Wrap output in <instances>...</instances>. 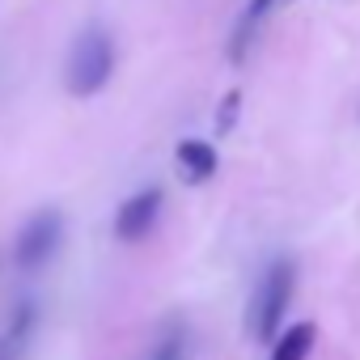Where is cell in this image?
<instances>
[{"label":"cell","instance_id":"cell-1","mask_svg":"<svg viewBox=\"0 0 360 360\" xmlns=\"http://www.w3.org/2000/svg\"><path fill=\"white\" fill-rule=\"evenodd\" d=\"M110 72H115V39L102 30V26H85L68 51V64H64V85L72 98H94L110 85Z\"/></svg>","mask_w":360,"mask_h":360},{"label":"cell","instance_id":"cell-2","mask_svg":"<svg viewBox=\"0 0 360 360\" xmlns=\"http://www.w3.org/2000/svg\"><path fill=\"white\" fill-rule=\"evenodd\" d=\"M64 242V212L60 208H39L22 229H18V242H13V263L18 271H39L43 263H51V255L60 250Z\"/></svg>","mask_w":360,"mask_h":360},{"label":"cell","instance_id":"cell-3","mask_svg":"<svg viewBox=\"0 0 360 360\" xmlns=\"http://www.w3.org/2000/svg\"><path fill=\"white\" fill-rule=\"evenodd\" d=\"M292 280H297L292 263L280 259V263L267 267V276L259 284V297H255V309H250V330L263 343H271L276 330H280V322H284V309H288V297H292Z\"/></svg>","mask_w":360,"mask_h":360},{"label":"cell","instance_id":"cell-4","mask_svg":"<svg viewBox=\"0 0 360 360\" xmlns=\"http://www.w3.org/2000/svg\"><path fill=\"white\" fill-rule=\"evenodd\" d=\"M161 204H165L161 187H144V191L127 195L115 212V238L119 242H144L153 233V225L161 221Z\"/></svg>","mask_w":360,"mask_h":360},{"label":"cell","instance_id":"cell-5","mask_svg":"<svg viewBox=\"0 0 360 360\" xmlns=\"http://www.w3.org/2000/svg\"><path fill=\"white\" fill-rule=\"evenodd\" d=\"M34 326H39V305L26 297V301H18V305H13L9 326L0 330V360H22V356H26V347H30Z\"/></svg>","mask_w":360,"mask_h":360},{"label":"cell","instance_id":"cell-6","mask_svg":"<svg viewBox=\"0 0 360 360\" xmlns=\"http://www.w3.org/2000/svg\"><path fill=\"white\" fill-rule=\"evenodd\" d=\"M174 157H178V169H183V178H187V183H208V178L217 174V165H221L217 148H212L208 140H195V136L178 140Z\"/></svg>","mask_w":360,"mask_h":360},{"label":"cell","instance_id":"cell-7","mask_svg":"<svg viewBox=\"0 0 360 360\" xmlns=\"http://www.w3.org/2000/svg\"><path fill=\"white\" fill-rule=\"evenodd\" d=\"M314 339H318V326L314 322H297V326H288L284 335L271 339V360H305L314 352Z\"/></svg>","mask_w":360,"mask_h":360},{"label":"cell","instance_id":"cell-8","mask_svg":"<svg viewBox=\"0 0 360 360\" xmlns=\"http://www.w3.org/2000/svg\"><path fill=\"white\" fill-rule=\"evenodd\" d=\"M238 110H242V89H229V94H225V102H221V110H217V131H221V136H225V131H233Z\"/></svg>","mask_w":360,"mask_h":360},{"label":"cell","instance_id":"cell-9","mask_svg":"<svg viewBox=\"0 0 360 360\" xmlns=\"http://www.w3.org/2000/svg\"><path fill=\"white\" fill-rule=\"evenodd\" d=\"M153 360H183V339H178V335L161 339V343H157V352H153Z\"/></svg>","mask_w":360,"mask_h":360},{"label":"cell","instance_id":"cell-10","mask_svg":"<svg viewBox=\"0 0 360 360\" xmlns=\"http://www.w3.org/2000/svg\"><path fill=\"white\" fill-rule=\"evenodd\" d=\"M276 5H280V0H250V9H246V18H242V22H250V26H255V22H259V18H267Z\"/></svg>","mask_w":360,"mask_h":360}]
</instances>
